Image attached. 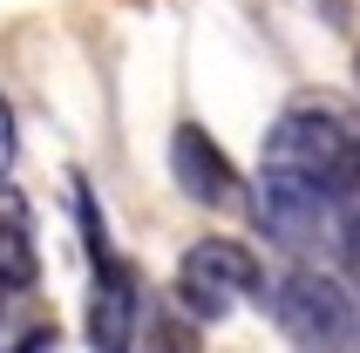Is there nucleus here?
<instances>
[{
  "label": "nucleus",
  "instance_id": "1",
  "mask_svg": "<svg viewBox=\"0 0 360 353\" xmlns=\"http://www.w3.org/2000/svg\"><path fill=\"white\" fill-rule=\"evenodd\" d=\"M259 170L320 184V191L354 217L360 211V122L347 116L340 102L306 96V102H292V109H279V122L265 129Z\"/></svg>",
  "mask_w": 360,
  "mask_h": 353
},
{
  "label": "nucleus",
  "instance_id": "2",
  "mask_svg": "<svg viewBox=\"0 0 360 353\" xmlns=\"http://www.w3.org/2000/svg\"><path fill=\"white\" fill-rule=\"evenodd\" d=\"M265 293H272V319H279L300 347L340 353V347L360 340V306H354V293H347L340 278L313 272V265H292V272H279Z\"/></svg>",
  "mask_w": 360,
  "mask_h": 353
},
{
  "label": "nucleus",
  "instance_id": "3",
  "mask_svg": "<svg viewBox=\"0 0 360 353\" xmlns=\"http://www.w3.org/2000/svg\"><path fill=\"white\" fill-rule=\"evenodd\" d=\"M245 293H265V265L238 238H198L177 265V306L191 319H224Z\"/></svg>",
  "mask_w": 360,
  "mask_h": 353
},
{
  "label": "nucleus",
  "instance_id": "4",
  "mask_svg": "<svg viewBox=\"0 0 360 353\" xmlns=\"http://www.w3.org/2000/svg\"><path fill=\"white\" fill-rule=\"evenodd\" d=\"M170 176H177V191L204 211H231L245 197V176L238 163L218 150V136L204 129V122H177L170 129Z\"/></svg>",
  "mask_w": 360,
  "mask_h": 353
},
{
  "label": "nucleus",
  "instance_id": "5",
  "mask_svg": "<svg viewBox=\"0 0 360 353\" xmlns=\"http://www.w3.org/2000/svg\"><path fill=\"white\" fill-rule=\"evenodd\" d=\"M136 326H143L136 265L102 252L96 258V293H89V347L96 353H136Z\"/></svg>",
  "mask_w": 360,
  "mask_h": 353
},
{
  "label": "nucleus",
  "instance_id": "6",
  "mask_svg": "<svg viewBox=\"0 0 360 353\" xmlns=\"http://www.w3.org/2000/svg\"><path fill=\"white\" fill-rule=\"evenodd\" d=\"M41 278V245H34V211L14 184H0V299L27 293Z\"/></svg>",
  "mask_w": 360,
  "mask_h": 353
},
{
  "label": "nucleus",
  "instance_id": "7",
  "mask_svg": "<svg viewBox=\"0 0 360 353\" xmlns=\"http://www.w3.org/2000/svg\"><path fill=\"white\" fill-rule=\"evenodd\" d=\"M150 353H198V340H191V326H177L170 313H157V326H150Z\"/></svg>",
  "mask_w": 360,
  "mask_h": 353
},
{
  "label": "nucleus",
  "instance_id": "8",
  "mask_svg": "<svg viewBox=\"0 0 360 353\" xmlns=\"http://www.w3.org/2000/svg\"><path fill=\"white\" fill-rule=\"evenodd\" d=\"M14 157H20V122H14V102L0 96V184L14 176Z\"/></svg>",
  "mask_w": 360,
  "mask_h": 353
}]
</instances>
